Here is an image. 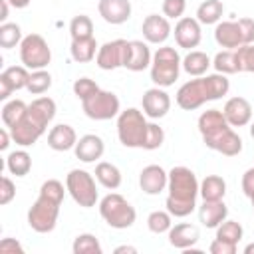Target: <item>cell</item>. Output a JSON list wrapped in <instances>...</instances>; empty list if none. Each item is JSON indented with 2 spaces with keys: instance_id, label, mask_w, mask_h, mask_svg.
<instances>
[{
  "instance_id": "obj_39",
  "label": "cell",
  "mask_w": 254,
  "mask_h": 254,
  "mask_svg": "<svg viewBox=\"0 0 254 254\" xmlns=\"http://www.w3.org/2000/svg\"><path fill=\"white\" fill-rule=\"evenodd\" d=\"M242 234H244V228L236 220H228L226 218L224 222H220L216 226V238L226 240V242H232V244H238L240 238H242Z\"/></svg>"
},
{
  "instance_id": "obj_23",
  "label": "cell",
  "mask_w": 254,
  "mask_h": 254,
  "mask_svg": "<svg viewBox=\"0 0 254 254\" xmlns=\"http://www.w3.org/2000/svg\"><path fill=\"white\" fill-rule=\"evenodd\" d=\"M167 234H169V244L173 248H179V250L192 248L200 238L198 228L194 224H189V222H179V224L171 226V230Z\"/></svg>"
},
{
  "instance_id": "obj_19",
  "label": "cell",
  "mask_w": 254,
  "mask_h": 254,
  "mask_svg": "<svg viewBox=\"0 0 254 254\" xmlns=\"http://www.w3.org/2000/svg\"><path fill=\"white\" fill-rule=\"evenodd\" d=\"M151 62H153V54H151L147 42L131 40L129 46H127L123 67L129 69V71H143V69L151 67Z\"/></svg>"
},
{
  "instance_id": "obj_47",
  "label": "cell",
  "mask_w": 254,
  "mask_h": 254,
  "mask_svg": "<svg viewBox=\"0 0 254 254\" xmlns=\"http://www.w3.org/2000/svg\"><path fill=\"white\" fill-rule=\"evenodd\" d=\"M10 139H12V135H10V129H8V127L0 129V151H6V149H8V145H10Z\"/></svg>"
},
{
  "instance_id": "obj_46",
  "label": "cell",
  "mask_w": 254,
  "mask_h": 254,
  "mask_svg": "<svg viewBox=\"0 0 254 254\" xmlns=\"http://www.w3.org/2000/svg\"><path fill=\"white\" fill-rule=\"evenodd\" d=\"M0 252H24V246L14 238H2L0 240Z\"/></svg>"
},
{
  "instance_id": "obj_25",
  "label": "cell",
  "mask_w": 254,
  "mask_h": 254,
  "mask_svg": "<svg viewBox=\"0 0 254 254\" xmlns=\"http://www.w3.org/2000/svg\"><path fill=\"white\" fill-rule=\"evenodd\" d=\"M75 143H77V133L67 123L54 125L48 133V145L54 151H69L75 147Z\"/></svg>"
},
{
  "instance_id": "obj_22",
  "label": "cell",
  "mask_w": 254,
  "mask_h": 254,
  "mask_svg": "<svg viewBox=\"0 0 254 254\" xmlns=\"http://www.w3.org/2000/svg\"><path fill=\"white\" fill-rule=\"evenodd\" d=\"M103 151H105L103 139L99 135H93V133H87V135L79 137L75 147H73L75 157L83 163H95L97 159H101Z\"/></svg>"
},
{
  "instance_id": "obj_5",
  "label": "cell",
  "mask_w": 254,
  "mask_h": 254,
  "mask_svg": "<svg viewBox=\"0 0 254 254\" xmlns=\"http://www.w3.org/2000/svg\"><path fill=\"white\" fill-rule=\"evenodd\" d=\"M198 179L189 167H173L169 171V183H167V200L165 206L175 218H185L196 208V196H198Z\"/></svg>"
},
{
  "instance_id": "obj_50",
  "label": "cell",
  "mask_w": 254,
  "mask_h": 254,
  "mask_svg": "<svg viewBox=\"0 0 254 254\" xmlns=\"http://www.w3.org/2000/svg\"><path fill=\"white\" fill-rule=\"evenodd\" d=\"M8 2H10V6H14V8H18V10H20V8H26L32 0H8Z\"/></svg>"
},
{
  "instance_id": "obj_33",
  "label": "cell",
  "mask_w": 254,
  "mask_h": 254,
  "mask_svg": "<svg viewBox=\"0 0 254 254\" xmlns=\"http://www.w3.org/2000/svg\"><path fill=\"white\" fill-rule=\"evenodd\" d=\"M71 250H73V254H101L103 252L95 234H89V232L77 234L71 244Z\"/></svg>"
},
{
  "instance_id": "obj_7",
  "label": "cell",
  "mask_w": 254,
  "mask_h": 254,
  "mask_svg": "<svg viewBox=\"0 0 254 254\" xmlns=\"http://www.w3.org/2000/svg\"><path fill=\"white\" fill-rule=\"evenodd\" d=\"M181 67H183V60L175 48L171 46L157 48L151 62V81L157 87H171L179 79Z\"/></svg>"
},
{
  "instance_id": "obj_48",
  "label": "cell",
  "mask_w": 254,
  "mask_h": 254,
  "mask_svg": "<svg viewBox=\"0 0 254 254\" xmlns=\"http://www.w3.org/2000/svg\"><path fill=\"white\" fill-rule=\"evenodd\" d=\"M8 6H10L8 0H0V22H2V24H4L6 18H8Z\"/></svg>"
},
{
  "instance_id": "obj_11",
  "label": "cell",
  "mask_w": 254,
  "mask_h": 254,
  "mask_svg": "<svg viewBox=\"0 0 254 254\" xmlns=\"http://www.w3.org/2000/svg\"><path fill=\"white\" fill-rule=\"evenodd\" d=\"M81 109L93 121H109L121 113V103L113 91L99 89L97 93L81 101Z\"/></svg>"
},
{
  "instance_id": "obj_37",
  "label": "cell",
  "mask_w": 254,
  "mask_h": 254,
  "mask_svg": "<svg viewBox=\"0 0 254 254\" xmlns=\"http://www.w3.org/2000/svg\"><path fill=\"white\" fill-rule=\"evenodd\" d=\"M50 87H52V75H50V71H46V69H34V71H30V79H28V87L26 89L32 95H42Z\"/></svg>"
},
{
  "instance_id": "obj_14",
  "label": "cell",
  "mask_w": 254,
  "mask_h": 254,
  "mask_svg": "<svg viewBox=\"0 0 254 254\" xmlns=\"http://www.w3.org/2000/svg\"><path fill=\"white\" fill-rule=\"evenodd\" d=\"M141 105H143V113L149 119H161L169 113L171 109V97L165 91V87H151L143 93L141 97Z\"/></svg>"
},
{
  "instance_id": "obj_41",
  "label": "cell",
  "mask_w": 254,
  "mask_h": 254,
  "mask_svg": "<svg viewBox=\"0 0 254 254\" xmlns=\"http://www.w3.org/2000/svg\"><path fill=\"white\" fill-rule=\"evenodd\" d=\"M101 87L93 81V79H89V77H77L75 81H73V93H75V97L79 99V101H85L87 97H91L93 93H97Z\"/></svg>"
},
{
  "instance_id": "obj_40",
  "label": "cell",
  "mask_w": 254,
  "mask_h": 254,
  "mask_svg": "<svg viewBox=\"0 0 254 254\" xmlns=\"http://www.w3.org/2000/svg\"><path fill=\"white\" fill-rule=\"evenodd\" d=\"M236 56V65H238V73L240 71H248L254 73V44H246L234 50Z\"/></svg>"
},
{
  "instance_id": "obj_24",
  "label": "cell",
  "mask_w": 254,
  "mask_h": 254,
  "mask_svg": "<svg viewBox=\"0 0 254 254\" xmlns=\"http://www.w3.org/2000/svg\"><path fill=\"white\" fill-rule=\"evenodd\" d=\"M228 216V206L224 200H204L198 206V222L206 228H216Z\"/></svg>"
},
{
  "instance_id": "obj_31",
  "label": "cell",
  "mask_w": 254,
  "mask_h": 254,
  "mask_svg": "<svg viewBox=\"0 0 254 254\" xmlns=\"http://www.w3.org/2000/svg\"><path fill=\"white\" fill-rule=\"evenodd\" d=\"M224 14V4L220 0H204L198 8H196V20L204 26L210 24H218L220 18Z\"/></svg>"
},
{
  "instance_id": "obj_30",
  "label": "cell",
  "mask_w": 254,
  "mask_h": 254,
  "mask_svg": "<svg viewBox=\"0 0 254 254\" xmlns=\"http://www.w3.org/2000/svg\"><path fill=\"white\" fill-rule=\"evenodd\" d=\"M6 169L10 175H16V177H26L32 169V157L28 151L24 149H18V151H12L8 157H6Z\"/></svg>"
},
{
  "instance_id": "obj_6",
  "label": "cell",
  "mask_w": 254,
  "mask_h": 254,
  "mask_svg": "<svg viewBox=\"0 0 254 254\" xmlns=\"http://www.w3.org/2000/svg\"><path fill=\"white\" fill-rule=\"evenodd\" d=\"M230 81L224 73H210V75H200L194 77L187 83H183L177 91V105L185 111H194L202 107L206 101L220 99L228 93Z\"/></svg>"
},
{
  "instance_id": "obj_36",
  "label": "cell",
  "mask_w": 254,
  "mask_h": 254,
  "mask_svg": "<svg viewBox=\"0 0 254 254\" xmlns=\"http://www.w3.org/2000/svg\"><path fill=\"white\" fill-rule=\"evenodd\" d=\"M212 67L216 69V73H224V75L238 73L234 50H222V52H218L214 56V60H212Z\"/></svg>"
},
{
  "instance_id": "obj_38",
  "label": "cell",
  "mask_w": 254,
  "mask_h": 254,
  "mask_svg": "<svg viewBox=\"0 0 254 254\" xmlns=\"http://www.w3.org/2000/svg\"><path fill=\"white\" fill-rule=\"evenodd\" d=\"M69 36H71V40L91 38L93 36V22H91V18L85 16V14L73 16L71 22H69Z\"/></svg>"
},
{
  "instance_id": "obj_9",
  "label": "cell",
  "mask_w": 254,
  "mask_h": 254,
  "mask_svg": "<svg viewBox=\"0 0 254 254\" xmlns=\"http://www.w3.org/2000/svg\"><path fill=\"white\" fill-rule=\"evenodd\" d=\"M95 177L83 169H71L65 175V189L69 196L73 198L75 204L83 208H91L97 202V187H95Z\"/></svg>"
},
{
  "instance_id": "obj_27",
  "label": "cell",
  "mask_w": 254,
  "mask_h": 254,
  "mask_svg": "<svg viewBox=\"0 0 254 254\" xmlns=\"http://www.w3.org/2000/svg\"><path fill=\"white\" fill-rule=\"evenodd\" d=\"M212 65V60L208 58V54L200 52V50H190L185 58H183V69L192 75V77H200L206 75L208 67Z\"/></svg>"
},
{
  "instance_id": "obj_20",
  "label": "cell",
  "mask_w": 254,
  "mask_h": 254,
  "mask_svg": "<svg viewBox=\"0 0 254 254\" xmlns=\"http://www.w3.org/2000/svg\"><path fill=\"white\" fill-rule=\"evenodd\" d=\"M222 113L226 117V121L232 125V127H244L252 121V105L246 97H230L224 107H222Z\"/></svg>"
},
{
  "instance_id": "obj_26",
  "label": "cell",
  "mask_w": 254,
  "mask_h": 254,
  "mask_svg": "<svg viewBox=\"0 0 254 254\" xmlns=\"http://www.w3.org/2000/svg\"><path fill=\"white\" fill-rule=\"evenodd\" d=\"M97 42L95 38H79V40H71V46H69V54H71V60L77 62V64H89L91 60H95L97 56Z\"/></svg>"
},
{
  "instance_id": "obj_29",
  "label": "cell",
  "mask_w": 254,
  "mask_h": 254,
  "mask_svg": "<svg viewBox=\"0 0 254 254\" xmlns=\"http://www.w3.org/2000/svg\"><path fill=\"white\" fill-rule=\"evenodd\" d=\"M93 175H95L97 183H99L101 187L109 189V190H115V189L121 187V171H119L113 163H107V161L97 163Z\"/></svg>"
},
{
  "instance_id": "obj_15",
  "label": "cell",
  "mask_w": 254,
  "mask_h": 254,
  "mask_svg": "<svg viewBox=\"0 0 254 254\" xmlns=\"http://www.w3.org/2000/svg\"><path fill=\"white\" fill-rule=\"evenodd\" d=\"M202 40V30H200V22L196 18H189L183 16L177 20L175 24V42L179 48L185 50H192L200 44Z\"/></svg>"
},
{
  "instance_id": "obj_35",
  "label": "cell",
  "mask_w": 254,
  "mask_h": 254,
  "mask_svg": "<svg viewBox=\"0 0 254 254\" xmlns=\"http://www.w3.org/2000/svg\"><path fill=\"white\" fill-rule=\"evenodd\" d=\"M173 226V214L169 210H153L147 216V228L153 234H165Z\"/></svg>"
},
{
  "instance_id": "obj_32",
  "label": "cell",
  "mask_w": 254,
  "mask_h": 254,
  "mask_svg": "<svg viewBox=\"0 0 254 254\" xmlns=\"http://www.w3.org/2000/svg\"><path fill=\"white\" fill-rule=\"evenodd\" d=\"M26 109H28V105L22 99H10V101H6L4 107H2V123H4V127H8V129L14 127L24 117Z\"/></svg>"
},
{
  "instance_id": "obj_4",
  "label": "cell",
  "mask_w": 254,
  "mask_h": 254,
  "mask_svg": "<svg viewBox=\"0 0 254 254\" xmlns=\"http://www.w3.org/2000/svg\"><path fill=\"white\" fill-rule=\"evenodd\" d=\"M54 117H56V101L52 97H36L28 105L24 117L14 127H10L12 141L20 147H32L46 133Z\"/></svg>"
},
{
  "instance_id": "obj_10",
  "label": "cell",
  "mask_w": 254,
  "mask_h": 254,
  "mask_svg": "<svg viewBox=\"0 0 254 254\" xmlns=\"http://www.w3.org/2000/svg\"><path fill=\"white\" fill-rule=\"evenodd\" d=\"M20 60L22 65H26L30 71L46 69L52 62V50L40 34H28L20 44Z\"/></svg>"
},
{
  "instance_id": "obj_3",
  "label": "cell",
  "mask_w": 254,
  "mask_h": 254,
  "mask_svg": "<svg viewBox=\"0 0 254 254\" xmlns=\"http://www.w3.org/2000/svg\"><path fill=\"white\" fill-rule=\"evenodd\" d=\"M65 190L67 189L58 179H48L42 183L40 194L28 210V224L34 232L48 234L56 228L58 216H60V206L64 202Z\"/></svg>"
},
{
  "instance_id": "obj_53",
  "label": "cell",
  "mask_w": 254,
  "mask_h": 254,
  "mask_svg": "<svg viewBox=\"0 0 254 254\" xmlns=\"http://www.w3.org/2000/svg\"><path fill=\"white\" fill-rule=\"evenodd\" d=\"M250 202H252V208H254V194L250 196Z\"/></svg>"
},
{
  "instance_id": "obj_16",
  "label": "cell",
  "mask_w": 254,
  "mask_h": 254,
  "mask_svg": "<svg viewBox=\"0 0 254 254\" xmlns=\"http://www.w3.org/2000/svg\"><path fill=\"white\" fill-rule=\"evenodd\" d=\"M141 32L147 44H165L173 32L171 22L167 16H159V14H149L143 24H141Z\"/></svg>"
},
{
  "instance_id": "obj_28",
  "label": "cell",
  "mask_w": 254,
  "mask_h": 254,
  "mask_svg": "<svg viewBox=\"0 0 254 254\" xmlns=\"http://www.w3.org/2000/svg\"><path fill=\"white\" fill-rule=\"evenodd\" d=\"M198 194L202 196V200H222L226 194V181L218 175H206L200 181Z\"/></svg>"
},
{
  "instance_id": "obj_42",
  "label": "cell",
  "mask_w": 254,
  "mask_h": 254,
  "mask_svg": "<svg viewBox=\"0 0 254 254\" xmlns=\"http://www.w3.org/2000/svg\"><path fill=\"white\" fill-rule=\"evenodd\" d=\"M187 10V0H163V16L169 20H179L183 18Z\"/></svg>"
},
{
  "instance_id": "obj_44",
  "label": "cell",
  "mask_w": 254,
  "mask_h": 254,
  "mask_svg": "<svg viewBox=\"0 0 254 254\" xmlns=\"http://www.w3.org/2000/svg\"><path fill=\"white\" fill-rule=\"evenodd\" d=\"M236 248H238V244H232V242H226L220 238H214L208 246L210 254H236Z\"/></svg>"
},
{
  "instance_id": "obj_34",
  "label": "cell",
  "mask_w": 254,
  "mask_h": 254,
  "mask_svg": "<svg viewBox=\"0 0 254 254\" xmlns=\"http://www.w3.org/2000/svg\"><path fill=\"white\" fill-rule=\"evenodd\" d=\"M22 30L18 24L14 22H4L0 24V48L4 50H10V48H16L22 44Z\"/></svg>"
},
{
  "instance_id": "obj_52",
  "label": "cell",
  "mask_w": 254,
  "mask_h": 254,
  "mask_svg": "<svg viewBox=\"0 0 254 254\" xmlns=\"http://www.w3.org/2000/svg\"><path fill=\"white\" fill-rule=\"evenodd\" d=\"M250 137H252V139H254V121H252V123H250Z\"/></svg>"
},
{
  "instance_id": "obj_21",
  "label": "cell",
  "mask_w": 254,
  "mask_h": 254,
  "mask_svg": "<svg viewBox=\"0 0 254 254\" xmlns=\"http://www.w3.org/2000/svg\"><path fill=\"white\" fill-rule=\"evenodd\" d=\"M97 12L107 24L119 26L131 18V2L129 0H99Z\"/></svg>"
},
{
  "instance_id": "obj_51",
  "label": "cell",
  "mask_w": 254,
  "mask_h": 254,
  "mask_svg": "<svg viewBox=\"0 0 254 254\" xmlns=\"http://www.w3.org/2000/svg\"><path fill=\"white\" fill-rule=\"evenodd\" d=\"M244 254H254V242H252V244H248V246L244 248Z\"/></svg>"
},
{
  "instance_id": "obj_43",
  "label": "cell",
  "mask_w": 254,
  "mask_h": 254,
  "mask_svg": "<svg viewBox=\"0 0 254 254\" xmlns=\"http://www.w3.org/2000/svg\"><path fill=\"white\" fill-rule=\"evenodd\" d=\"M14 196H16V185H14V181L10 177L4 175L2 181H0V204L6 206L8 202L14 200Z\"/></svg>"
},
{
  "instance_id": "obj_8",
  "label": "cell",
  "mask_w": 254,
  "mask_h": 254,
  "mask_svg": "<svg viewBox=\"0 0 254 254\" xmlns=\"http://www.w3.org/2000/svg\"><path fill=\"white\" fill-rule=\"evenodd\" d=\"M99 214L111 228L117 230H125L133 226L137 218V212L131 206V202L119 192H109L99 200Z\"/></svg>"
},
{
  "instance_id": "obj_45",
  "label": "cell",
  "mask_w": 254,
  "mask_h": 254,
  "mask_svg": "<svg viewBox=\"0 0 254 254\" xmlns=\"http://www.w3.org/2000/svg\"><path fill=\"white\" fill-rule=\"evenodd\" d=\"M242 192L250 198L254 194V167H250L244 175H242Z\"/></svg>"
},
{
  "instance_id": "obj_49",
  "label": "cell",
  "mask_w": 254,
  "mask_h": 254,
  "mask_svg": "<svg viewBox=\"0 0 254 254\" xmlns=\"http://www.w3.org/2000/svg\"><path fill=\"white\" fill-rule=\"evenodd\" d=\"M123 252L135 254V252H137V248H135V246H127V244H123V246H117V248H115V254H123Z\"/></svg>"
},
{
  "instance_id": "obj_18",
  "label": "cell",
  "mask_w": 254,
  "mask_h": 254,
  "mask_svg": "<svg viewBox=\"0 0 254 254\" xmlns=\"http://www.w3.org/2000/svg\"><path fill=\"white\" fill-rule=\"evenodd\" d=\"M167 183H169V173L161 167V165H147L141 173H139V187L145 194H161L163 190H167Z\"/></svg>"
},
{
  "instance_id": "obj_1",
  "label": "cell",
  "mask_w": 254,
  "mask_h": 254,
  "mask_svg": "<svg viewBox=\"0 0 254 254\" xmlns=\"http://www.w3.org/2000/svg\"><path fill=\"white\" fill-rule=\"evenodd\" d=\"M117 137L123 147L155 151L165 141V131L157 123H149L147 115L129 107L117 115Z\"/></svg>"
},
{
  "instance_id": "obj_17",
  "label": "cell",
  "mask_w": 254,
  "mask_h": 254,
  "mask_svg": "<svg viewBox=\"0 0 254 254\" xmlns=\"http://www.w3.org/2000/svg\"><path fill=\"white\" fill-rule=\"evenodd\" d=\"M30 79V69L26 65H10L0 73V99H8L12 91L26 89Z\"/></svg>"
},
{
  "instance_id": "obj_2",
  "label": "cell",
  "mask_w": 254,
  "mask_h": 254,
  "mask_svg": "<svg viewBox=\"0 0 254 254\" xmlns=\"http://www.w3.org/2000/svg\"><path fill=\"white\" fill-rule=\"evenodd\" d=\"M198 131L204 145L224 157H236L242 151V139L226 121L222 109H206L198 117Z\"/></svg>"
},
{
  "instance_id": "obj_13",
  "label": "cell",
  "mask_w": 254,
  "mask_h": 254,
  "mask_svg": "<svg viewBox=\"0 0 254 254\" xmlns=\"http://www.w3.org/2000/svg\"><path fill=\"white\" fill-rule=\"evenodd\" d=\"M214 40L220 48H226V50H236L240 46H246V36L240 20L218 22L214 28Z\"/></svg>"
},
{
  "instance_id": "obj_12",
  "label": "cell",
  "mask_w": 254,
  "mask_h": 254,
  "mask_svg": "<svg viewBox=\"0 0 254 254\" xmlns=\"http://www.w3.org/2000/svg\"><path fill=\"white\" fill-rule=\"evenodd\" d=\"M127 46L129 42L127 40H111V42H105L103 46H99L97 50V56H95V64L99 69L103 71H111V69H117V67H123L125 64V54H127Z\"/></svg>"
}]
</instances>
